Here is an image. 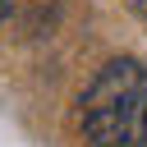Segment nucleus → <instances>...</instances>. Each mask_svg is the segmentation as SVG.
<instances>
[{"label": "nucleus", "mask_w": 147, "mask_h": 147, "mask_svg": "<svg viewBox=\"0 0 147 147\" xmlns=\"http://www.w3.org/2000/svg\"><path fill=\"white\" fill-rule=\"evenodd\" d=\"M142 5H147V0H142Z\"/></svg>", "instance_id": "3"}, {"label": "nucleus", "mask_w": 147, "mask_h": 147, "mask_svg": "<svg viewBox=\"0 0 147 147\" xmlns=\"http://www.w3.org/2000/svg\"><path fill=\"white\" fill-rule=\"evenodd\" d=\"M9 9H14V0H0V23L9 18Z\"/></svg>", "instance_id": "2"}, {"label": "nucleus", "mask_w": 147, "mask_h": 147, "mask_svg": "<svg viewBox=\"0 0 147 147\" xmlns=\"http://www.w3.org/2000/svg\"><path fill=\"white\" fill-rule=\"evenodd\" d=\"M78 129L87 147L147 142V64L138 55H115L92 74L78 96Z\"/></svg>", "instance_id": "1"}]
</instances>
